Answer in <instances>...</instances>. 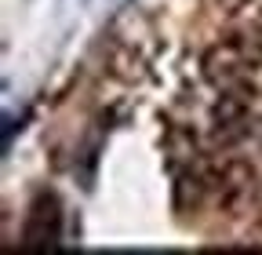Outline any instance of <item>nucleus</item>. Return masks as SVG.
<instances>
[{"mask_svg":"<svg viewBox=\"0 0 262 255\" xmlns=\"http://www.w3.org/2000/svg\"><path fill=\"white\" fill-rule=\"evenodd\" d=\"M255 62H262V48L251 44V40H241V37H229V40H219L204 51V62L201 70L204 77L222 91V88H233V84H244L255 70Z\"/></svg>","mask_w":262,"mask_h":255,"instance_id":"nucleus-1","label":"nucleus"}]
</instances>
